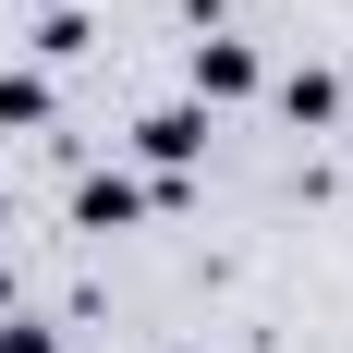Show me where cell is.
I'll use <instances>...</instances> for the list:
<instances>
[{"label":"cell","instance_id":"cell-2","mask_svg":"<svg viewBox=\"0 0 353 353\" xmlns=\"http://www.w3.org/2000/svg\"><path fill=\"white\" fill-rule=\"evenodd\" d=\"M134 146H146V159H195V146H208V110H146Z\"/></svg>","mask_w":353,"mask_h":353},{"label":"cell","instance_id":"cell-1","mask_svg":"<svg viewBox=\"0 0 353 353\" xmlns=\"http://www.w3.org/2000/svg\"><path fill=\"white\" fill-rule=\"evenodd\" d=\"M195 85H208V98H244V85H256V49H244V37H195Z\"/></svg>","mask_w":353,"mask_h":353},{"label":"cell","instance_id":"cell-4","mask_svg":"<svg viewBox=\"0 0 353 353\" xmlns=\"http://www.w3.org/2000/svg\"><path fill=\"white\" fill-rule=\"evenodd\" d=\"M0 122H49V85L37 73H0Z\"/></svg>","mask_w":353,"mask_h":353},{"label":"cell","instance_id":"cell-3","mask_svg":"<svg viewBox=\"0 0 353 353\" xmlns=\"http://www.w3.org/2000/svg\"><path fill=\"white\" fill-rule=\"evenodd\" d=\"M134 208H146L134 183H85V195H73V219H85V232H122V219H134Z\"/></svg>","mask_w":353,"mask_h":353},{"label":"cell","instance_id":"cell-5","mask_svg":"<svg viewBox=\"0 0 353 353\" xmlns=\"http://www.w3.org/2000/svg\"><path fill=\"white\" fill-rule=\"evenodd\" d=\"M0 353H61V341H49V329H25V317H12V329H0Z\"/></svg>","mask_w":353,"mask_h":353}]
</instances>
